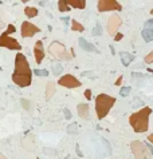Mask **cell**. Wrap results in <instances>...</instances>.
<instances>
[{"instance_id": "277c9868", "label": "cell", "mask_w": 153, "mask_h": 159, "mask_svg": "<svg viewBox=\"0 0 153 159\" xmlns=\"http://www.w3.org/2000/svg\"><path fill=\"white\" fill-rule=\"evenodd\" d=\"M12 32H15V27L10 24L7 28V31H4L2 36H0V46L4 47V48H8V50H20L22 46L19 44L18 40H15L14 38H11V36H8Z\"/></svg>"}, {"instance_id": "4316f807", "label": "cell", "mask_w": 153, "mask_h": 159, "mask_svg": "<svg viewBox=\"0 0 153 159\" xmlns=\"http://www.w3.org/2000/svg\"><path fill=\"white\" fill-rule=\"evenodd\" d=\"M43 153H46L47 155H55V150L52 149H43Z\"/></svg>"}, {"instance_id": "603a6c76", "label": "cell", "mask_w": 153, "mask_h": 159, "mask_svg": "<svg viewBox=\"0 0 153 159\" xmlns=\"http://www.w3.org/2000/svg\"><path fill=\"white\" fill-rule=\"evenodd\" d=\"M101 35H102V28H101L99 24H97L94 30H93V36H101Z\"/></svg>"}, {"instance_id": "6da1fadb", "label": "cell", "mask_w": 153, "mask_h": 159, "mask_svg": "<svg viewBox=\"0 0 153 159\" xmlns=\"http://www.w3.org/2000/svg\"><path fill=\"white\" fill-rule=\"evenodd\" d=\"M12 82L19 87H28L32 82V71L26 56L19 54L15 56V71L12 74Z\"/></svg>"}, {"instance_id": "e0dca14e", "label": "cell", "mask_w": 153, "mask_h": 159, "mask_svg": "<svg viewBox=\"0 0 153 159\" xmlns=\"http://www.w3.org/2000/svg\"><path fill=\"white\" fill-rule=\"evenodd\" d=\"M54 92H55V84L52 82H48L46 87V100H50L51 96L54 95Z\"/></svg>"}, {"instance_id": "f546056e", "label": "cell", "mask_w": 153, "mask_h": 159, "mask_svg": "<svg viewBox=\"0 0 153 159\" xmlns=\"http://www.w3.org/2000/svg\"><path fill=\"white\" fill-rule=\"evenodd\" d=\"M64 116H66L67 120L71 119V114H70V111H68V108H64Z\"/></svg>"}, {"instance_id": "9c48e42d", "label": "cell", "mask_w": 153, "mask_h": 159, "mask_svg": "<svg viewBox=\"0 0 153 159\" xmlns=\"http://www.w3.org/2000/svg\"><path fill=\"white\" fill-rule=\"evenodd\" d=\"M58 83L60 86H63V87H66V88H76V87H79L81 86V82L76 79L75 76H72L70 74L62 76V78L58 80Z\"/></svg>"}, {"instance_id": "ba28073f", "label": "cell", "mask_w": 153, "mask_h": 159, "mask_svg": "<svg viewBox=\"0 0 153 159\" xmlns=\"http://www.w3.org/2000/svg\"><path fill=\"white\" fill-rule=\"evenodd\" d=\"M40 32V28L36 27L35 24H32L30 22H23L22 23V28H20V34H22L23 38H31L35 34Z\"/></svg>"}, {"instance_id": "4fadbf2b", "label": "cell", "mask_w": 153, "mask_h": 159, "mask_svg": "<svg viewBox=\"0 0 153 159\" xmlns=\"http://www.w3.org/2000/svg\"><path fill=\"white\" fill-rule=\"evenodd\" d=\"M120 58H121L122 64L126 67V66H129V64L132 63V60L134 59V56H133L132 54H129V52H120Z\"/></svg>"}, {"instance_id": "4dcf8cb0", "label": "cell", "mask_w": 153, "mask_h": 159, "mask_svg": "<svg viewBox=\"0 0 153 159\" xmlns=\"http://www.w3.org/2000/svg\"><path fill=\"white\" fill-rule=\"evenodd\" d=\"M122 34H117L116 36H114V40H116V42H118V40H121V39H122Z\"/></svg>"}, {"instance_id": "ffe728a7", "label": "cell", "mask_w": 153, "mask_h": 159, "mask_svg": "<svg viewBox=\"0 0 153 159\" xmlns=\"http://www.w3.org/2000/svg\"><path fill=\"white\" fill-rule=\"evenodd\" d=\"M58 8L60 12H67L70 10V6L67 4V2H64V0H59L58 2Z\"/></svg>"}, {"instance_id": "44dd1931", "label": "cell", "mask_w": 153, "mask_h": 159, "mask_svg": "<svg viewBox=\"0 0 153 159\" xmlns=\"http://www.w3.org/2000/svg\"><path fill=\"white\" fill-rule=\"evenodd\" d=\"M62 66H60L59 63H54L52 64V74H54L55 76H58V75H60L62 74Z\"/></svg>"}, {"instance_id": "8992f818", "label": "cell", "mask_w": 153, "mask_h": 159, "mask_svg": "<svg viewBox=\"0 0 153 159\" xmlns=\"http://www.w3.org/2000/svg\"><path fill=\"white\" fill-rule=\"evenodd\" d=\"M48 51H50V54L54 56V58H56V59H64V60L71 59V56L68 55L66 47H64L63 44L58 43V42L51 43V46L48 47Z\"/></svg>"}, {"instance_id": "f1b7e54d", "label": "cell", "mask_w": 153, "mask_h": 159, "mask_svg": "<svg viewBox=\"0 0 153 159\" xmlns=\"http://www.w3.org/2000/svg\"><path fill=\"white\" fill-rule=\"evenodd\" d=\"M85 98H86L87 100L91 99V90H86V91H85Z\"/></svg>"}, {"instance_id": "7a4b0ae2", "label": "cell", "mask_w": 153, "mask_h": 159, "mask_svg": "<svg viewBox=\"0 0 153 159\" xmlns=\"http://www.w3.org/2000/svg\"><path fill=\"white\" fill-rule=\"evenodd\" d=\"M151 112H152L151 107H144L142 110H140V111L132 114L129 116V123H130L132 128L134 130V132L141 134L148 131V126H149L148 122H149Z\"/></svg>"}, {"instance_id": "d6986e66", "label": "cell", "mask_w": 153, "mask_h": 159, "mask_svg": "<svg viewBox=\"0 0 153 159\" xmlns=\"http://www.w3.org/2000/svg\"><path fill=\"white\" fill-rule=\"evenodd\" d=\"M71 30L72 31H78V32H83L85 27L81 23L76 22V20H71Z\"/></svg>"}, {"instance_id": "83f0119b", "label": "cell", "mask_w": 153, "mask_h": 159, "mask_svg": "<svg viewBox=\"0 0 153 159\" xmlns=\"http://www.w3.org/2000/svg\"><path fill=\"white\" fill-rule=\"evenodd\" d=\"M22 104H23V107L26 110H30V103H28L27 99H22Z\"/></svg>"}, {"instance_id": "cb8c5ba5", "label": "cell", "mask_w": 153, "mask_h": 159, "mask_svg": "<svg viewBox=\"0 0 153 159\" xmlns=\"http://www.w3.org/2000/svg\"><path fill=\"white\" fill-rule=\"evenodd\" d=\"M34 74L36 75V76H47L48 75V71H46V70H34Z\"/></svg>"}, {"instance_id": "7c38bea8", "label": "cell", "mask_w": 153, "mask_h": 159, "mask_svg": "<svg viewBox=\"0 0 153 159\" xmlns=\"http://www.w3.org/2000/svg\"><path fill=\"white\" fill-rule=\"evenodd\" d=\"M34 55H35V60L36 63L40 64L42 63V60L44 59V50H43V43L38 40V42L35 43V47H34Z\"/></svg>"}, {"instance_id": "30bf717a", "label": "cell", "mask_w": 153, "mask_h": 159, "mask_svg": "<svg viewBox=\"0 0 153 159\" xmlns=\"http://www.w3.org/2000/svg\"><path fill=\"white\" fill-rule=\"evenodd\" d=\"M141 36L146 43L153 42V19L148 20L146 23L144 24V28L141 31Z\"/></svg>"}, {"instance_id": "ac0fdd59", "label": "cell", "mask_w": 153, "mask_h": 159, "mask_svg": "<svg viewBox=\"0 0 153 159\" xmlns=\"http://www.w3.org/2000/svg\"><path fill=\"white\" fill-rule=\"evenodd\" d=\"M24 14H26L27 18H35L38 15V10L34 7H26L24 8Z\"/></svg>"}, {"instance_id": "3957f363", "label": "cell", "mask_w": 153, "mask_h": 159, "mask_svg": "<svg viewBox=\"0 0 153 159\" xmlns=\"http://www.w3.org/2000/svg\"><path fill=\"white\" fill-rule=\"evenodd\" d=\"M116 99L113 96H109L106 94H99L95 99V112L98 119H103L110 111V108L114 106Z\"/></svg>"}, {"instance_id": "5bb4252c", "label": "cell", "mask_w": 153, "mask_h": 159, "mask_svg": "<svg viewBox=\"0 0 153 159\" xmlns=\"http://www.w3.org/2000/svg\"><path fill=\"white\" fill-rule=\"evenodd\" d=\"M76 110H78V115L82 118V119H86V118L89 116V106L86 103H82V104H78V107H76Z\"/></svg>"}, {"instance_id": "2e32d148", "label": "cell", "mask_w": 153, "mask_h": 159, "mask_svg": "<svg viewBox=\"0 0 153 159\" xmlns=\"http://www.w3.org/2000/svg\"><path fill=\"white\" fill-rule=\"evenodd\" d=\"M78 43H79V46L83 48L85 51H95V47L93 46L91 43H89V42H86L83 38H79V40H78Z\"/></svg>"}, {"instance_id": "7402d4cb", "label": "cell", "mask_w": 153, "mask_h": 159, "mask_svg": "<svg viewBox=\"0 0 153 159\" xmlns=\"http://www.w3.org/2000/svg\"><path fill=\"white\" fill-rule=\"evenodd\" d=\"M66 131L70 134V135H74V134H76V131H78V126H76L75 123L68 124V126H67V128H66Z\"/></svg>"}, {"instance_id": "836d02e7", "label": "cell", "mask_w": 153, "mask_h": 159, "mask_svg": "<svg viewBox=\"0 0 153 159\" xmlns=\"http://www.w3.org/2000/svg\"><path fill=\"white\" fill-rule=\"evenodd\" d=\"M146 139H148L149 142H151V143H153V134H151V135H148Z\"/></svg>"}, {"instance_id": "d6a6232c", "label": "cell", "mask_w": 153, "mask_h": 159, "mask_svg": "<svg viewBox=\"0 0 153 159\" xmlns=\"http://www.w3.org/2000/svg\"><path fill=\"white\" fill-rule=\"evenodd\" d=\"M146 147H148V150H149V151H151V154L153 155V146H152L151 143H146Z\"/></svg>"}, {"instance_id": "484cf974", "label": "cell", "mask_w": 153, "mask_h": 159, "mask_svg": "<svg viewBox=\"0 0 153 159\" xmlns=\"http://www.w3.org/2000/svg\"><path fill=\"white\" fill-rule=\"evenodd\" d=\"M145 63H148V64L153 63V51L151 52V54H148L146 56H145Z\"/></svg>"}, {"instance_id": "5b68a950", "label": "cell", "mask_w": 153, "mask_h": 159, "mask_svg": "<svg viewBox=\"0 0 153 159\" xmlns=\"http://www.w3.org/2000/svg\"><path fill=\"white\" fill-rule=\"evenodd\" d=\"M132 153L134 155V159H151V151L148 150V147L145 146V143L140 140H134L130 143Z\"/></svg>"}, {"instance_id": "9a60e30c", "label": "cell", "mask_w": 153, "mask_h": 159, "mask_svg": "<svg viewBox=\"0 0 153 159\" xmlns=\"http://www.w3.org/2000/svg\"><path fill=\"white\" fill-rule=\"evenodd\" d=\"M67 4H70L71 7L74 8H79V10H83L86 7V2L85 0H66Z\"/></svg>"}, {"instance_id": "d4e9b609", "label": "cell", "mask_w": 153, "mask_h": 159, "mask_svg": "<svg viewBox=\"0 0 153 159\" xmlns=\"http://www.w3.org/2000/svg\"><path fill=\"white\" fill-rule=\"evenodd\" d=\"M129 94H130V88H129V87H122V88H121V91H120L121 96H128Z\"/></svg>"}, {"instance_id": "8fae6325", "label": "cell", "mask_w": 153, "mask_h": 159, "mask_svg": "<svg viewBox=\"0 0 153 159\" xmlns=\"http://www.w3.org/2000/svg\"><path fill=\"white\" fill-rule=\"evenodd\" d=\"M121 19L118 18L117 15H113V16H110L109 18V20H107V31H109V34L110 35H117L116 34V31L118 30V27L121 26Z\"/></svg>"}, {"instance_id": "52a82bcc", "label": "cell", "mask_w": 153, "mask_h": 159, "mask_svg": "<svg viewBox=\"0 0 153 159\" xmlns=\"http://www.w3.org/2000/svg\"><path fill=\"white\" fill-rule=\"evenodd\" d=\"M98 6V11L99 12H106V11H121L122 7L118 2L116 0H99L97 3Z\"/></svg>"}, {"instance_id": "1f68e13d", "label": "cell", "mask_w": 153, "mask_h": 159, "mask_svg": "<svg viewBox=\"0 0 153 159\" xmlns=\"http://www.w3.org/2000/svg\"><path fill=\"white\" fill-rule=\"evenodd\" d=\"M121 82H122V75L118 76V79L116 80V83H114V84H116V86H120V84H121Z\"/></svg>"}, {"instance_id": "e575fe53", "label": "cell", "mask_w": 153, "mask_h": 159, "mask_svg": "<svg viewBox=\"0 0 153 159\" xmlns=\"http://www.w3.org/2000/svg\"><path fill=\"white\" fill-rule=\"evenodd\" d=\"M151 14H152V15H153V10H152V11H151Z\"/></svg>"}, {"instance_id": "d590c367", "label": "cell", "mask_w": 153, "mask_h": 159, "mask_svg": "<svg viewBox=\"0 0 153 159\" xmlns=\"http://www.w3.org/2000/svg\"><path fill=\"white\" fill-rule=\"evenodd\" d=\"M38 159H39V158H38Z\"/></svg>"}]
</instances>
